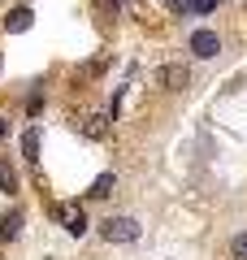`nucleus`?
<instances>
[{"label":"nucleus","instance_id":"obj_1","mask_svg":"<svg viewBox=\"0 0 247 260\" xmlns=\"http://www.w3.org/2000/svg\"><path fill=\"white\" fill-rule=\"evenodd\" d=\"M100 239L104 243H135L139 239V221L135 217H109V221H100Z\"/></svg>","mask_w":247,"mask_h":260},{"label":"nucleus","instance_id":"obj_2","mask_svg":"<svg viewBox=\"0 0 247 260\" xmlns=\"http://www.w3.org/2000/svg\"><path fill=\"white\" fill-rule=\"evenodd\" d=\"M187 48H191L200 61H208V56L221 52V35H217V30H208V26H200V30H191V44H187Z\"/></svg>","mask_w":247,"mask_h":260},{"label":"nucleus","instance_id":"obj_3","mask_svg":"<svg viewBox=\"0 0 247 260\" xmlns=\"http://www.w3.org/2000/svg\"><path fill=\"white\" fill-rule=\"evenodd\" d=\"M56 217H61V225L70 234H87V217H82L78 204H61V208H56Z\"/></svg>","mask_w":247,"mask_h":260},{"label":"nucleus","instance_id":"obj_4","mask_svg":"<svg viewBox=\"0 0 247 260\" xmlns=\"http://www.w3.org/2000/svg\"><path fill=\"white\" fill-rule=\"evenodd\" d=\"M161 83L169 87V91H182V87L191 83V74H187L182 65H165V70H161Z\"/></svg>","mask_w":247,"mask_h":260},{"label":"nucleus","instance_id":"obj_5","mask_svg":"<svg viewBox=\"0 0 247 260\" xmlns=\"http://www.w3.org/2000/svg\"><path fill=\"white\" fill-rule=\"evenodd\" d=\"M30 22H35V13L22 5V9H13L9 18H5V30H13V35H22V30H30Z\"/></svg>","mask_w":247,"mask_h":260},{"label":"nucleus","instance_id":"obj_6","mask_svg":"<svg viewBox=\"0 0 247 260\" xmlns=\"http://www.w3.org/2000/svg\"><path fill=\"white\" fill-rule=\"evenodd\" d=\"M22 234V213H5L0 217V243H13Z\"/></svg>","mask_w":247,"mask_h":260},{"label":"nucleus","instance_id":"obj_7","mask_svg":"<svg viewBox=\"0 0 247 260\" xmlns=\"http://www.w3.org/2000/svg\"><path fill=\"white\" fill-rule=\"evenodd\" d=\"M113 186H117V174H100L87 195H91V200H104V195H113Z\"/></svg>","mask_w":247,"mask_h":260},{"label":"nucleus","instance_id":"obj_8","mask_svg":"<svg viewBox=\"0 0 247 260\" xmlns=\"http://www.w3.org/2000/svg\"><path fill=\"white\" fill-rule=\"evenodd\" d=\"M22 156L39 160V130H26V135H22Z\"/></svg>","mask_w":247,"mask_h":260},{"label":"nucleus","instance_id":"obj_9","mask_svg":"<svg viewBox=\"0 0 247 260\" xmlns=\"http://www.w3.org/2000/svg\"><path fill=\"white\" fill-rule=\"evenodd\" d=\"M230 260H247V230L230 239Z\"/></svg>","mask_w":247,"mask_h":260},{"label":"nucleus","instance_id":"obj_10","mask_svg":"<svg viewBox=\"0 0 247 260\" xmlns=\"http://www.w3.org/2000/svg\"><path fill=\"white\" fill-rule=\"evenodd\" d=\"M0 191H18V174L9 165H0Z\"/></svg>","mask_w":247,"mask_h":260},{"label":"nucleus","instance_id":"obj_11","mask_svg":"<svg viewBox=\"0 0 247 260\" xmlns=\"http://www.w3.org/2000/svg\"><path fill=\"white\" fill-rule=\"evenodd\" d=\"M217 5H221V0H191V9H195V13H212Z\"/></svg>","mask_w":247,"mask_h":260},{"label":"nucleus","instance_id":"obj_12","mask_svg":"<svg viewBox=\"0 0 247 260\" xmlns=\"http://www.w3.org/2000/svg\"><path fill=\"white\" fill-rule=\"evenodd\" d=\"M165 5H169L174 13H187V9H191V0H165Z\"/></svg>","mask_w":247,"mask_h":260},{"label":"nucleus","instance_id":"obj_13","mask_svg":"<svg viewBox=\"0 0 247 260\" xmlns=\"http://www.w3.org/2000/svg\"><path fill=\"white\" fill-rule=\"evenodd\" d=\"M0 135H5V117H0Z\"/></svg>","mask_w":247,"mask_h":260}]
</instances>
